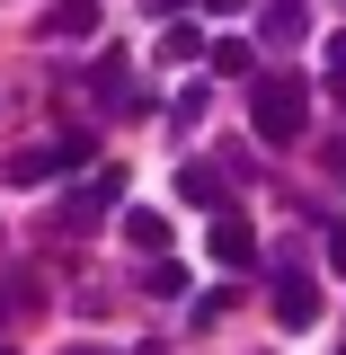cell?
Segmentation results:
<instances>
[{
  "label": "cell",
  "instance_id": "cell-1",
  "mask_svg": "<svg viewBox=\"0 0 346 355\" xmlns=\"http://www.w3.org/2000/svg\"><path fill=\"white\" fill-rule=\"evenodd\" d=\"M249 125H258V142H302V125H311V89L293 80V71H258L249 80Z\"/></svg>",
  "mask_w": 346,
  "mask_h": 355
},
{
  "label": "cell",
  "instance_id": "cell-2",
  "mask_svg": "<svg viewBox=\"0 0 346 355\" xmlns=\"http://www.w3.org/2000/svg\"><path fill=\"white\" fill-rule=\"evenodd\" d=\"M275 320H284V329H311V320H320V284H311L302 258L275 266Z\"/></svg>",
  "mask_w": 346,
  "mask_h": 355
},
{
  "label": "cell",
  "instance_id": "cell-3",
  "mask_svg": "<svg viewBox=\"0 0 346 355\" xmlns=\"http://www.w3.org/2000/svg\"><path fill=\"white\" fill-rule=\"evenodd\" d=\"M107 205H125V169H98L89 187H71V205H62V222H71V231H89V222L107 214Z\"/></svg>",
  "mask_w": 346,
  "mask_h": 355
},
{
  "label": "cell",
  "instance_id": "cell-4",
  "mask_svg": "<svg viewBox=\"0 0 346 355\" xmlns=\"http://www.w3.org/2000/svg\"><path fill=\"white\" fill-rule=\"evenodd\" d=\"M80 44V36H98V0H53V9H44V44Z\"/></svg>",
  "mask_w": 346,
  "mask_h": 355
},
{
  "label": "cell",
  "instance_id": "cell-5",
  "mask_svg": "<svg viewBox=\"0 0 346 355\" xmlns=\"http://www.w3.org/2000/svg\"><path fill=\"white\" fill-rule=\"evenodd\" d=\"M178 205H196V214H231V187H222L214 169L187 160V169H178Z\"/></svg>",
  "mask_w": 346,
  "mask_h": 355
},
{
  "label": "cell",
  "instance_id": "cell-6",
  "mask_svg": "<svg viewBox=\"0 0 346 355\" xmlns=\"http://www.w3.org/2000/svg\"><path fill=\"white\" fill-rule=\"evenodd\" d=\"M214 258L222 266H258V231H249L240 214H214Z\"/></svg>",
  "mask_w": 346,
  "mask_h": 355
},
{
  "label": "cell",
  "instance_id": "cell-7",
  "mask_svg": "<svg viewBox=\"0 0 346 355\" xmlns=\"http://www.w3.org/2000/svg\"><path fill=\"white\" fill-rule=\"evenodd\" d=\"M125 240H133V249H151V258H160V249H169V222L151 214V205H125Z\"/></svg>",
  "mask_w": 346,
  "mask_h": 355
},
{
  "label": "cell",
  "instance_id": "cell-8",
  "mask_svg": "<svg viewBox=\"0 0 346 355\" xmlns=\"http://www.w3.org/2000/svg\"><path fill=\"white\" fill-rule=\"evenodd\" d=\"M89 98H98V107H116V98H133V71L116 62V53H107V62L89 71Z\"/></svg>",
  "mask_w": 346,
  "mask_h": 355
},
{
  "label": "cell",
  "instance_id": "cell-9",
  "mask_svg": "<svg viewBox=\"0 0 346 355\" xmlns=\"http://www.w3.org/2000/svg\"><path fill=\"white\" fill-rule=\"evenodd\" d=\"M205 53H214V71H258V53L240 36H205Z\"/></svg>",
  "mask_w": 346,
  "mask_h": 355
},
{
  "label": "cell",
  "instance_id": "cell-10",
  "mask_svg": "<svg viewBox=\"0 0 346 355\" xmlns=\"http://www.w3.org/2000/svg\"><path fill=\"white\" fill-rule=\"evenodd\" d=\"M160 53H169V62H196V53H205V27H187V18H178L169 36H160Z\"/></svg>",
  "mask_w": 346,
  "mask_h": 355
},
{
  "label": "cell",
  "instance_id": "cell-11",
  "mask_svg": "<svg viewBox=\"0 0 346 355\" xmlns=\"http://www.w3.org/2000/svg\"><path fill=\"white\" fill-rule=\"evenodd\" d=\"M36 178H53V151H18L9 160V187H36Z\"/></svg>",
  "mask_w": 346,
  "mask_h": 355
},
{
  "label": "cell",
  "instance_id": "cell-12",
  "mask_svg": "<svg viewBox=\"0 0 346 355\" xmlns=\"http://www.w3.org/2000/svg\"><path fill=\"white\" fill-rule=\"evenodd\" d=\"M266 36H275V44L302 36V0H275V9H266Z\"/></svg>",
  "mask_w": 346,
  "mask_h": 355
},
{
  "label": "cell",
  "instance_id": "cell-13",
  "mask_svg": "<svg viewBox=\"0 0 346 355\" xmlns=\"http://www.w3.org/2000/svg\"><path fill=\"white\" fill-rule=\"evenodd\" d=\"M205 107H214V89H205V80H187V89H178V125H196Z\"/></svg>",
  "mask_w": 346,
  "mask_h": 355
},
{
  "label": "cell",
  "instance_id": "cell-14",
  "mask_svg": "<svg viewBox=\"0 0 346 355\" xmlns=\"http://www.w3.org/2000/svg\"><path fill=\"white\" fill-rule=\"evenodd\" d=\"M44 151H53V169H80V160H89V133H62V142H44Z\"/></svg>",
  "mask_w": 346,
  "mask_h": 355
},
{
  "label": "cell",
  "instance_id": "cell-15",
  "mask_svg": "<svg viewBox=\"0 0 346 355\" xmlns=\"http://www.w3.org/2000/svg\"><path fill=\"white\" fill-rule=\"evenodd\" d=\"M320 62H329V80H346V27H338L329 44H320Z\"/></svg>",
  "mask_w": 346,
  "mask_h": 355
},
{
  "label": "cell",
  "instance_id": "cell-16",
  "mask_svg": "<svg viewBox=\"0 0 346 355\" xmlns=\"http://www.w3.org/2000/svg\"><path fill=\"white\" fill-rule=\"evenodd\" d=\"M329 266H338V275H346V222H338V231H329Z\"/></svg>",
  "mask_w": 346,
  "mask_h": 355
},
{
  "label": "cell",
  "instance_id": "cell-17",
  "mask_svg": "<svg viewBox=\"0 0 346 355\" xmlns=\"http://www.w3.org/2000/svg\"><path fill=\"white\" fill-rule=\"evenodd\" d=\"M329 178H346V133H338V142H329Z\"/></svg>",
  "mask_w": 346,
  "mask_h": 355
},
{
  "label": "cell",
  "instance_id": "cell-18",
  "mask_svg": "<svg viewBox=\"0 0 346 355\" xmlns=\"http://www.w3.org/2000/svg\"><path fill=\"white\" fill-rule=\"evenodd\" d=\"M205 9H214V18H231V9H249V0H205Z\"/></svg>",
  "mask_w": 346,
  "mask_h": 355
},
{
  "label": "cell",
  "instance_id": "cell-19",
  "mask_svg": "<svg viewBox=\"0 0 346 355\" xmlns=\"http://www.w3.org/2000/svg\"><path fill=\"white\" fill-rule=\"evenodd\" d=\"M71 355H98V347H71Z\"/></svg>",
  "mask_w": 346,
  "mask_h": 355
},
{
  "label": "cell",
  "instance_id": "cell-20",
  "mask_svg": "<svg viewBox=\"0 0 346 355\" xmlns=\"http://www.w3.org/2000/svg\"><path fill=\"white\" fill-rule=\"evenodd\" d=\"M0 355H9V347H0Z\"/></svg>",
  "mask_w": 346,
  "mask_h": 355
},
{
  "label": "cell",
  "instance_id": "cell-21",
  "mask_svg": "<svg viewBox=\"0 0 346 355\" xmlns=\"http://www.w3.org/2000/svg\"><path fill=\"white\" fill-rule=\"evenodd\" d=\"M338 355H346V347H338Z\"/></svg>",
  "mask_w": 346,
  "mask_h": 355
}]
</instances>
